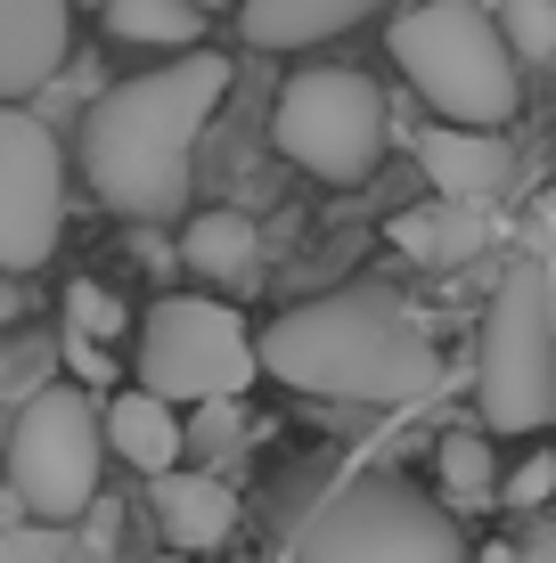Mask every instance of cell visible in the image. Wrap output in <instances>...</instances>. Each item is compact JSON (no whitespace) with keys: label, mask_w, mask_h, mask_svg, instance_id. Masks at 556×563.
I'll return each instance as SVG.
<instances>
[{"label":"cell","mask_w":556,"mask_h":563,"mask_svg":"<svg viewBox=\"0 0 556 563\" xmlns=\"http://www.w3.org/2000/svg\"><path fill=\"white\" fill-rule=\"evenodd\" d=\"M221 99H229L221 49L164 57V66L99 90L83 114V180L99 188V205L123 221H181L188 180H197V140Z\"/></svg>","instance_id":"1"},{"label":"cell","mask_w":556,"mask_h":563,"mask_svg":"<svg viewBox=\"0 0 556 563\" xmlns=\"http://www.w3.org/2000/svg\"><path fill=\"white\" fill-rule=\"evenodd\" d=\"M254 367H271L279 384H295L312 400H352V409H410L443 384L426 327L377 286L279 310L254 335Z\"/></svg>","instance_id":"2"},{"label":"cell","mask_w":556,"mask_h":563,"mask_svg":"<svg viewBox=\"0 0 556 563\" xmlns=\"http://www.w3.org/2000/svg\"><path fill=\"white\" fill-rule=\"evenodd\" d=\"M385 49L450 131H500L515 114V57L500 42V25H491V9H475V0H426V9H410L385 33Z\"/></svg>","instance_id":"3"},{"label":"cell","mask_w":556,"mask_h":563,"mask_svg":"<svg viewBox=\"0 0 556 563\" xmlns=\"http://www.w3.org/2000/svg\"><path fill=\"white\" fill-rule=\"evenodd\" d=\"M99 457H107V433L83 384H42L9 417V490L0 498L42 531H74L99 507Z\"/></svg>","instance_id":"4"},{"label":"cell","mask_w":556,"mask_h":563,"mask_svg":"<svg viewBox=\"0 0 556 563\" xmlns=\"http://www.w3.org/2000/svg\"><path fill=\"white\" fill-rule=\"evenodd\" d=\"M295 563H467V531L410 482H344L295 531Z\"/></svg>","instance_id":"5"},{"label":"cell","mask_w":556,"mask_h":563,"mask_svg":"<svg viewBox=\"0 0 556 563\" xmlns=\"http://www.w3.org/2000/svg\"><path fill=\"white\" fill-rule=\"evenodd\" d=\"M475 417L491 433H541L556 417V319L541 254L515 262L483 310V360H475Z\"/></svg>","instance_id":"6"},{"label":"cell","mask_w":556,"mask_h":563,"mask_svg":"<svg viewBox=\"0 0 556 563\" xmlns=\"http://www.w3.org/2000/svg\"><path fill=\"white\" fill-rule=\"evenodd\" d=\"M254 376V335L229 302L164 295L140 319V393L164 409H229Z\"/></svg>","instance_id":"7"},{"label":"cell","mask_w":556,"mask_h":563,"mask_svg":"<svg viewBox=\"0 0 556 563\" xmlns=\"http://www.w3.org/2000/svg\"><path fill=\"white\" fill-rule=\"evenodd\" d=\"M271 140L286 164L319 172L336 188H360L385 155V99H377L369 74L352 66H303L295 82L279 90V114H271Z\"/></svg>","instance_id":"8"},{"label":"cell","mask_w":556,"mask_h":563,"mask_svg":"<svg viewBox=\"0 0 556 563\" xmlns=\"http://www.w3.org/2000/svg\"><path fill=\"white\" fill-rule=\"evenodd\" d=\"M66 229V155L50 123L25 107H0V269L25 278L57 254Z\"/></svg>","instance_id":"9"},{"label":"cell","mask_w":556,"mask_h":563,"mask_svg":"<svg viewBox=\"0 0 556 563\" xmlns=\"http://www.w3.org/2000/svg\"><path fill=\"white\" fill-rule=\"evenodd\" d=\"M417 164H426V180H434V197H443V205H491L508 188L515 155H508L500 131H450V123H434L426 140H417Z\"/></svg>","instance_id":"10"},{"label":"cell","mask_w":556,"mask_h":563,"mask_svg":"<svg viewBox=\"0 0 556 563\" xmlns=\"http://www.w3.org/2000/svg\"><path fill=\"white\" fill-rule=\"evenodd\" d=\"M66 66V0H0V99H33Z\"/></svg>","instance_id":"11"},{"label":"cell","mask_w":556,"mask_h":563,"mask_svg":"<svg viewBox=\"0 0 556 563\" xmlns=\"http://www.w3.org/2000/svg\"><path fill=\"white\" fill-rule=\"evenodd\" d=\"M156 531L181 548L188 563L214 555L229 531H238V490L221 474H164L156 482Z\"/></svg>","instance_id":"12"},{"label":"cell","mask_w":556,"mask_h":563,"mask_svg":"<svg viewBox=\"0 0 556 563\" xmlns=\"http://www.w3.org/2000/svg\"><path fill=\"white\" fill-rule=\"evenodd\" d=\"M99 433H107V450H115V457H131V465H140L148 482L181 474L188 424H181V409H164V400H148L140 384H131V393H115L107 409H99Z\"/></svg>","instance_id":"13"},{"label":"cell","mask_w":556,"mask_h":563,"mask_svg":"<svg viewBox=\"0 0 556 563\" xmlns=\"http://www.w3.org/2000/svg\"><path fill=\"white\" fill-rule=\"evenodd\" d=\"M377 9H393V0H246L238 33L254 49H312V42H328V33H352L360 16H377Z\"/></svg>","instance_id":"14"},{"label":"cell","mask_w":556,"mask_h":563,"mask_svg":"<svg viewBox=\"0 0 556 563\" xmlns=\"http://www.w3.org/2000/svg\"><path fill=\"white\" fill-rule=\"evenodd\" d=\"M483 238H491V205H410V212H393V245L410 262H426V269H450V262H467V254H483Z\"/></svg>","instance_id":"15"},{"label":"cell","mask_w":556,"mask_h":563,"mask_svg":"<svg viewBox=\"0 0 556 563\" xmlns=\"http://www.w3.org/2000/svg\"><path fill=\"white\" fill-rule=\"evenodd\" d=\"M181 262L197 269V278H254L262 262V229L246 221V212H197L181 238Z\"/></svg>","instance_id":"16"},{"label":"cell","mask_w":556,"mask_h":563,"mask_svg":"<svg viewBox=\"0 0 556 563\" xmlns=\"http://www.w3.org/2000/svg\"><path fill=\"white\" fill-rule=\"evenodd\" d=\"M434 474H443V515H483L500 507V457H491L483 433H443V450H434Z\"/></svg>","instance_id":"17"},{"label":"cell","mask_w":556,"mask_h":563,"mask_svg":"<svg viewBox=\"0 0 556 563\" xmlns=\"http://www.w3.org/2000/svg\"><path fill=\"white\" fill-rule=\"evenodd\" d=\"M107 33H115V42H131V49L188 57L205 42V16H197V0H107Z\"/></svg>","instance_id":"18"},{"label":"cell","mask_w":556,"mask_h":563,"mask_svg":"<svg viewBox=\"0 0 556 563\" xmlns=\"http://www.w3.org/2000/svg\"><path fill=\"white\" fill-rule=\"evenodd\" d=\"M500 42L508 57H532V66H556V0H500Z\"/></svg>","instance_id":"19"},{"label":"cell","mask_w":556,"mask_h":563,"mask_svg":"<svg viewBox=\"0 0 556 563\" xmlns=\"http://www.w3.org/2000/svg\"><path fill=\"white\" fill-rule=\"evenodd\" d=\"M0 563H115L83 531H42V522H9L0 531Z\"/></svg>","instance_id":"20"},{"label":"cell","mask_w":556,"mask_h":563,"mask_svg":"<svg viewBox=\"0 0 556 563\" xmlns=\"http://www.w3.org/2000/svg\"><path fill=\"white\" fill-rule=\"evenodd\" d=\"M66 319H74V335H83V343H99V352H107V335H115V327H123V310H115V295H107V286H74V302H66Z\"/></svg>","instance_id":"21"},{"label":"cell","mask_w":556,"mask_h":563,"mask_svg":"<svg viewBox=\"0 0 556 563\" xmlns=\"http://www.w3.org/2000/svg\"><path fill=\"white\" fill-rule=\"evenodd\" d=\"M548 490H556V457L548 450H532L524 465H515V474H500V507H548Z\"/></svg>","instance_id":"22"},{"label":"cell","mask_w":556,"mask_h":563,"mask_svg":"<svg viewBox=\"0 0 556 563\" xmlns=\"http://www.w3.org/2000/svg\"><path fill=\"white\" fill-rule=\"evenodd\" d=\"M42 367H50V343H33V335H25L17 352H0V393H25V400H33V393H42V384H33Z\"/></svg>","instance_id":"23"},{"label":"cell","mask_w":556,"mask_h":563,"mask_svg":"<svg viewBox=\"0 0 556 563\" xmlns=\"http://www.w3.org/2000/svg\"><path fill=\"white\" fill-rule=\"evenodd\" d=\"M66 360H74V384H107L115 376V360L99 352V343H83V335H66Z\"/></svg>","instance_id":"24"},{"label":"cell","mask_w":556,"mask_h":563,"mask_svg":"<svg viewBox=\"0 0 556 563\" xmlns=\"http://www.w3.org/2000/svg\"><path fill=\"white\" fill-rule=\"evenodd\" d=\"M475 563H524V548H515V539H491V548H475Z\"/></svg>","instance_id":"25"},{"label":"cell","mask_w":556,"mask_h":563,"mask_svg":"<svg viewBox=\"0 0 556 563\" xmlns=\"http://www.w3.org/2000/svg\"><path fill=\"white\" fill-rule=\"evenodd\" d=\"M524 563H556V531H541V539H532V548H524Z\"/></svg>","instance_id":"26"},{"label":"cell","mask_w":556,"mask_h":563,"mask_svg":"<svg viewBox=\"0 0 556 563\" xmlns=\"http://www.w3.org/2000/svg\"><path fill=\"white\" fill-rule=\"evenodd\" d=\"M17 319V295H9V286H0V327H9Z\"/></svg>","instance_id":"27"},{"label":"cell","mask_w":556,"mask_h":563,"mask_svg":"<svg viewBox=\"0 0 556 563\" xmlns=\"http://www.w3.org/2000/svg\"><path fill=\"white\" fill-rule=\"evenodd\" d=\"M156 563H188V555H156Z\"/></svg>","instance_id":"28"},{"label":"cell","mask_w":556,"mask_h":563,"mask_svg":"<svg viewBox=\"0 0 556 563\" xmlns=\"http://www.w3.org/2000/svg\"><path fill=\"white\" fill-rule=\"evenodd\" d=\"M548 229H556V197H548Z\"/></svg>","instance_id":"29"}]
</instances>
